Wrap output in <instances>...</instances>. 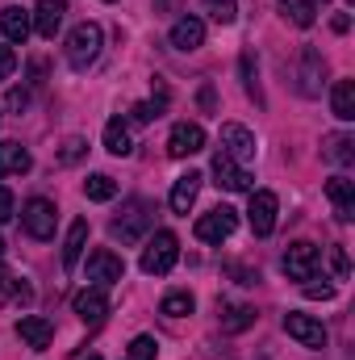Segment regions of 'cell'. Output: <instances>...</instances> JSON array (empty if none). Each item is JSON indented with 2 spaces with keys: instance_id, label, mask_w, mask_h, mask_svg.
<instances>
[{
  "instance_id": "47",
  "label": "cell",
  "mask_w": 355,
  "mask_h": 360,
  "mask_svg": "<svg viewBox=\"0 0 355 360\" xmlns=\"http://www.w3.org/2000/svg\"><path fill=\"white\" fill-rule=\"evenodd\" d=\"M322 4H326V0H322Z\"/></svg>"
},
{
  "instance_id": "36",
  "label": "cell",
  "mask_w": 355,
  "mask_h": 360,
  "mask_svg": "<svg viewBox=\"0 0 355 360\" xmlns=\"http://www.w3.org/2000/svg\"><path fill=\"white\" fill-rule=\"evenodd\" d=\"M330 264H335V276H339V281H347V276H351V260H347V252H343V248H330Z\"/></svg>"
},
{
  "instance_id": "18",
  "label": "cell",
  "mask_w": 355,
  "mask_h": 360,
  "mask_svg": "<svg viewBox=\"0 0 355 360\" xmlns=\"http://www.w3.org/2000/svg\"><path fill=\"white\" fill-rule=\"evenodd\" d=\"M168 42L176 46V51H196L201 42H205V21L201 17H180L176 25H172V34H168Z\"/></svg>"
},
{
  "instance_id": "39",
  "label": "cell",
  "mask_w": 355,
  "mask_h": 360,
  "mask_svg": "<svg viewBox=\"0 0 355 360\" xmlns=\"http://www.w3.org/2000/svg\"><path fill=\"white\" fill-rule=\"evenodd\" d=\"M8 218H13V193L0 184V222H8Z\"/></svg>"
},
{
  "instance_id": "6",
  "label": "cell",
  "mask_w": 355,
  "mask_h": 360,
  "mask_svg": "<svg viewBox=\"0 0 355 360\" xmlns=\"http://www.w3.org/2000/svg\"><path fill=\"white\" fill-rule=\"evenodd\" d=\"M322 80H326V59L314 46H301V55H297V92L301 96H318Z\"/></svg>"
},
{
  "instance_id": "11",
  "label": "cell",
  "mask_w": 355,
  "mask_h": 360,
  "mask_svg": "<svg viewBox=\"0 0 355 360\" xmlns=\"http://www.w3.org/2000/svg\"><path fill=\"white\" fill-rule=\"evenodd\" d=\"M126 276V260L121 256H113L109 248H96L88 256V281H96L100 289H109V285H117Z\"/></svg>"
},
{
  "instance_id": "29",
  "label": "cell",
  "mask_w": 355,
  "mask_h": 360,
  "mask_svg": "<svg viewBox=\"0 0 355 360\" xmlns=\"http://www.w3.org/2000/svg\"><path fill=\"white\" fill-rule=\"evenodd\" d=\"M192 293L188 289H176V293H168L163 302H159V314H168V319H184V314H192Z\"/></svg>"
},
{
  "instance_id": "35",
  "label": "cell",
  "mask_w": 355,
  "mask_h": 360,
  "mask_svg": "<svg viewBox=\"0 0 355 360\" xmlns=\"http://www.w3.org/2000/svg\"><path fill=\"white\" fill-rule=\"evenodd\" d=\"M305 297H314V302H330V297H335V285H318V276H309V281H305Z\"/></svg>"
},
{
  "instance_id": "21",
  "label": "cell",
  "mask_w": 355,
  "mask_h": 360,
  "mask_svg": "<svg viewBox=\"0 0 355 360\" xmlns=\"http://www.w3.org/2000/svg\"><path fill=\"white\" fill-rule=\"evenodd\" d=\"M201 172H184V176H176V184H172V214H188L192 210V201H196V193H201Z\"/></svg>"
},
{
  "instance_id": "14",
  "label": "cell",
  "mask_w": 355,
  "mask_h": 360,
  "mask_svg": "<svg viewBox=\"0 0 355 360\" xmlns=\"http://www.w3.org/2000/svg\"><path fill=\"white\" fill-rule=\"evenodd\" d=\"M72 310L80 314V323L96 327V323H105V314H109V297H105L100 285H92V289H80V293L72 297Z\"/></svg>"
},
{
  "instance_id": "38",
  "label": "cell",
  "mask_w": 355,
  "mask_h": 360,
  "mask_svg": "<svg viewBox=\"0 0 355 360\" xmlns=\"http://www.w3.org/2000/svg\"><path fill=\"white\" fill-rule=\"evenodd\" d=\"M13 68H17V55H13L8 46H0V80H8V76H13Z\"/></svg>"
},
{
  "instance_id": "5",
  "label": "cell",
  "mask_w": 355,
  "mask_h": 360,
  "mask_svg": "<svg viewBox=\"0 0 355 360\" xmlns=\"http://www.w3.org/2000/svg\"><path fill=\"white\" fill-rule=\"evenodd\" d=\"M234 226H239V214L230 205H213L209 214L196 218V239L201 243H222V239L234 235Z\"/></svg>"
},
{
  "instance_id": "28",
  "label": "cell",
  "mask_w": 355,
  "mask_h": 360,
  "mask_svg": "<svg viewBox=\"0 0 355 360\" xmlns=\"http://www.w3.org/2000/svg\"><path fill=\"white\" fill-rule=\"evenodd\" d=\"M84 197H88V201H113V197H117V180L105 176V172H92V176L84 180Z\"/></svg>"
},
{
  "instance_id": "37",
  "label": "cell",
  "mask_w": 355,
  "mask_h": 360,
  "mask_svg": "<svg viewBox=\"0 0 355 360\" xmlns=\"http://www.w3.org/2000/svg\"><path fill=\"white\" fill-rule=\"evenodd\" d=\"M4 105H8L13 113H21V109L29 105V92H25V89H13V92H8V96H4Z\"/></svg>"
},
{
  "instance_id": "12",
  "label": "cell",
  "mask_w": 355,
  "mask_h": 360,
  "mask_svg": "<svg viewBox=\"0 0 355 360\" xmlns=\"http://www.w3.org/2000/svg\"><path fill=\"white\" fill-rule=\"evenodd\" d=\"M284 331L301 344V348H326V327L318 323V319H309V314H284Z\"/></svg>"
},
{
  "instance_id": "2",
  "label": "cell",
  "mask_w": 355,
  "mask_h": 360,
  "mask_svg": "<svg viewBox=\"0 0 355 360\" xmlns=\"http://www.w3.org/2000/svg\"><path fill=\"white\" fill-rule=\"evenodd\" d=\"M100 42H105L100 25H96V21H80V25L67 34V63H72L76 72H88L92 63H96V55H100Z\"/></svg>"
},
{
  "instance_id": "41",
  "label": "cell",
  "mask_w": 355,
  "mask_h": 360,
  "mask_svg": "<svg viewBox=\"0 0 355 360\" xmlns=\"http://www.w3.org/2000/svg\"><path fill=\"white\" fill-rule=\"evenodd\" d=\"M201 109H205V113H213V89H209V84L201 89Z\"/></svg>"
},
{
  "instance_id": "25",
  "label": "cell",
  "mask_w": 355,
  "mask_h": 360,
  "mask_svg": "<svg viewBox=\"0 0 355 360\" xmlns=\"http://www.w3.org/2000/svg\"><path fill=\"white\" fill-rule=\"evenodd\" d=\"M330 109H335V117H339V122H351V117H355V80H335Z\"/></svg>"
},
{
  "instance_id": "10",
  "label": "cell",
  "mask_w": 355,
  "mask_h": 360,
  "mask_svg": "<svg viewBox=\"0 0 355 360\" xmlns=\"http://www.w3.org/2000/svg\"><path fill=\"white\" fill-rule=\"evenodd\" d=\"M222 151L234 160V164H247V160H255V134L247 130V126H239V122H226L222 126Z\"/></svg>"
},
{
  "instance_id": "13",
  "label": "cell",
  "mask_w": 355,
  "mask_h": 360,
  "mask_svg": "<svg viewBox=\"0 0 355 360\" xmlns=\"http://www.w3.org/2000/svg\"><path fill=\"white\" fill-rule=\"evenodd\" d=\"M196 151H205V130H201L196 122H180V126H172L168 155H172V160H188V155H196Z\"/></svg>"
},
{
  "instance_id": "19",
  "label": "cell",
  "mask_w": 355,
  "mask_h": 360,
  "mask_svg": "<svg viewBox=\"0 0 355 360\" xmlns=\"http://www.w3.org/2000/svg\"><path fill=\"white\" fill-rule=\"evenodd\" d=\"M63 13H67V0H38V8H34V30H38L42 38H55L59 25H63Z\"/></svg>"
},
{
  "instance_id": "24",
  "label": "cell",
  "mask_w": 355,
  "mask_h": 360,
  "mask_svg": "<svg viewBox=\"0 0 355 360\" xmlns=\"http://www.w3.org/2000/svg\"><path fill=\"white\" fill-rule=\"evenodd\" d=\"M322 155H326L330 164L347 168V164H355V139H351V134H326V143H322Z\"/></svg>"
},
{
  "instance_id": "22",
  "label": "cell",
  "mask_w": 355,
  "mask_h": 360,
  "mask_svg": "<svg viewBox=\"0 0 355 360\" xmlns=\"http://www.w3.org/2000/svg\"><path fill=\"white\" fill-rule=\"evenodd\" d=\"M217 319H222V331L239 335V331H247V327L255 323V310H251V306H239V302H222V306H217Z\"/></svg>"
},
{
  "instance_id": "46",
  "label": "cell",
  "mask_w": 355,
  "mask_h": 360,
  "mask_svg": "<svg viewBox=\"0 0 355 360\" xmlns=\"http://www.w3.org/2000/svg\"><path fill=\"white\" fill-rule=\"evenodd\" d=\"M347 4H351V0H347Z\"/></svg>"
},
{
  "instance_id": "44",
  "label": "cell",
  "mask_w": 355,
  "mask_h": 360,
  "mask_svg": "<svg viewBox=\"0 0 355 360\" xmlns=\"http://www.w3.org/2000/svg\"><path fill=\"white\" fill-rule=\"evenodd\" d=\"M88 360H100V356H88Z\"/></svg>"
},
{
  "instance_id": "3",
  "label": "cell",
  "mask_w": 355,
  "mask_h": 360,
  "mask_svg": "<svg viewBox=\"0 0 355 360\" xmlns=\"http://www.w3.org/2000/svg\"><path fill=\"white\" fill-rule=\"evenodd\" d=\"M180 260V239L172 231H155V239H147V248H142V272L147 276H163V272H172Z\"/></svg>"
},
{
  "instance_id": "20",
  "label": "cell",
  "mask_w": 355,
  "mask_h": 360,
  "mask_svg": "<svg viewBox=\"0 0 355 360\" xmlns=\"http://www.w3.org/2000/svg\"><path fill=\"white\" fill-rule=\"evenodd\" d=\"M84 243H88V218H76L72 231H67V239H63V269L67 272H76L80 256H84Z\"/></svg>"
},
{
  "instance_id": "42",
  "label": "cell",
  "mask_w": 355,
  "mask_h": 360,
  "mask_svg": "<svg viewBox=\"0 0 355 360\" xmlns=\"http://www.w3.org/2000/svg\"><path fill=\"white\" fill-rule=\"evenodd\" d=\"M330 25H335V34H347V30H351V17H335Z\"/></svg>"
},
{
  "instance_id": "33",
  "label": "cell",
  "mask_w": 355,
  "mask_h": 360,
  "mask_svg": "<svg viewBox=\"0 0 355 360\" xmlns=\"http://www.w3.org/2000/svg\"><path fill=\"white\" fill-rule=\"evenodd\" d=\"M243 84H247V96L264 101V96H260V72H255V59H251V55H243Z\"/></svg>"
},
{
  "instance_id": "30",
  "label": "cell",
  "mask_w": 355,
  "mask_h": 360,
  "mask_svg": "<svg viewBox=\"0 0 355 360\" xmlns=\"http://www.w3.org/2000/svg\"><path fill=\"white\" fill-rule=\"evenodd\" d=\"M163 109H168V89H159V96H155V101H138V105L130 109V117H134L138 126H147V122H155Z\"/></svg>"
},
{
  "instance_id": "1",
  "label": "cell",
  "mask_w": 355,
  "mask_h": 360,
  "mask_svg": "<svg viewBox=\"0 0 355 360\" xmlns=\"http://www.w3.org/2000/svg\"><path fill=\"white\" fill-rule=\"evenodd\" d=\"M151 222H155V205H151L147 197H134V201H126V205H121V214L113 218L109 235H113V239H121V243H138V239L151 231Z\"/></svg>"
},
{
  "instance_id": "17",
  "label": "cell",
  "mask_w": 355,
  "mask_h": 360,
  "mask_svg": "<svg viewBox=\"0 0 355 360\" xmlns=\"http://www.w3.org/2000/svg\"><path fill=\"white\" fill-rule=\"evenodd\" d=\"M326 197L335 201L339 222H351L355 218V180L351 176H330L326 180Z\"/></svg>"
},
{
  "instance_id": "7",
  "label": "cell",
  "mask_w": 355,
  "mask_h": 360,
  "mask_svg": "<svg viewBox=\"0 0 355 360\" xmlns=\"http://www.w3.org/2000/svg\"><path fill=\"white\" fill-rule=\"evenodd\" d=\"M209 172H213V184H217V188H226V193H255V188H251V172H247L243 164H234L226 151H217V155H213Z\"/></svg>"
},
{
  "instance_id": "9",
  "label": "cell",
  "mask_w": 355,
  "mask_h": 360,
  "mask_svg": "<svg viewBox=\"0 0 355 360\" xmlns=\"http://www.w3.org/2000/svg\"><path fill=\"white\" fill-rule=\"evenodd\" d=\"M276 210H280V201H276V193L272 188H260V193H251V205H247V222H251V231L264 239L276 231Z\"/></svg>"
},
{
  "instance_id": "32",
  "label": "cell",
  "mask_w": 355,
  "mask_h": 360,
  "mask_svg": "<svg viewBox=\"0 0 355 360\" xmlns=\"http://www.w3.org/2000/svg\"><path fill=\"white\" fill-rule=\"evenodd\" d=\"M126 356H130V360H155V356H159V344H155V335H134Z\"/></svg>"
},
{
  "instance_id": "43",
  "label": "cell",
  "mask_w": 355,
  "mask_h": 360,
  "mask_svg": "<svg viewBox=\"0 0 355 360\" xmlns=\"http://www.w3.org/2000/svg\"><path fill=\"white\" fill-rule=\"evenodd\" d=\"M0 256H4V239H0Z\"/></svg>"
},
{
  "instance_id": "4",
  "label": "cell",
  "mask_w": 355,
  "mask_h": 360,
  "mask_svg": "<svg viewBox=\"0 0 355 360\" xmlns=\"http://www.w3.org/2000/svg\"><path fill=\"white\" fill-rule=\"evenodd\" d=\"M55 222H59L55 201H46V197H29V201H25V210H21V226H25L29 239H51V235H55Z\"/></svg>"
},
{
  "instance_id": "26",
  "label": "cell",
  "mask_w": 355,
  "mask_h": 360,
  "mask_svg": "<svg viewBox=\"0 0 355 360\" xmlns=\"http://www.w3.org/2000/svg\"><path fill=\"white\" fill-rule=\"evenodd\" d=\"M105 151H109V155H130V151H134V143H130V126H126L121 117H113V122L105 126Z\"/></svg>"
},
{
  "instance_id": "40",
  "label": "cell",
  "mask_w": 355,
  "mask_h": 360,
  "mask_svg": "<svg viewBox=\"0 0 355 360\" xmlns=\"http://www.w3.org/2000/svg\"><path fill=\"white\" fill-rule=\"evenodd\" d=\"M234 276H239V285H255V281H260V272H251V269H239V264H234Z\"/></svg>"
},
{
  "instance_id": "23",
  "label": "cell",
  "mask_w": 355,
  "mask_h": 360,
  "mask_svg": "<svg viewBox=\"0 0 355 360\" xmlns=\"http://www.w3.org/2000/svg\"><path fill=\"white\" fill-rule=\"evenodd\" d=\"M29 168H34V160L21 143H0V176H21Z\"/></svg>"
},
{
  "instance_id": "31",
  "label": "cell",
  "mask_w": 355,
  "mask_h": 360,
  "mask_svg": "<svg viewBox=\"0 0 355 360\" xmlns=\"http://www.w3.org/2000/svg\"><path fill=\"white\" fill-rule=\"evenodd\" d=\"M205 13L217 21V25H230L239 17V0H205Z\"/></svg>"
},
{
  "instance_id": "45",
  "label": "cell",
  "mask_w": 355,
  "mask_h": 360,
  "mask_svg": "<svg viewBox=\"0 0 355 360\" xmlns=\"http://www.w3.org/2000/svg\"><path fill=\"white\" fill-rule=\"evenodd\" d=\"M105 4H113V0H105Z\"/></svg>"
},
{
  "instance_id": "16",
  "label": "cell",
  "mask_w": 355,
  "mask_h": 360,
  "mask_svg": "<svg viewBox=\"0 0 355 360\" xmlns=\"http://www.w3.org/2000/svg\"><path fill=\"white\" fill-rule=\"evenodd\" d=\"M17 335H21L34 352H42V348H51L55 327H51V319H42V314H21V319H17Z\"/></svg>"
},
{
  "instance_id": "15",
  "label": "cell",
  "mask_w": 355,
  "mask_h": 360,
  "mask_svg": "<svg viewBox=\"0 0 355 360\" xmlns=\"http://www.w3.org/2000/svg\"><path fill=\"white\" fill-rule=\"evenodd\" d=\"M29 30H34V13H25L21 4H8V8L0 13V34H4L13 46H25Z\"/></svg>"
},
{
  "instance_id": "8",
  "label": "cell",
  "mask_w": 355,
  "mask_h": 360,
  "mask_svg": "<svg viewBox=\"0 0 355 360\" xmlns=\"http://www.w3.org/2000/svg\"><path fill=\"white\" fill-rule=\"evenodd\" d=\"M322 269V256H318V248L314 243H288V252H284V272L293 276V281H309V276H318Z\"/></svg>"
},
{
  "instance_id": "34",
  "label": "cell",
  "mask_w": 355,
  "mask_h": 360,
  "mask_svg": "<svg viewBox=\"0 0 355 360\" xmlns=\"http://www.w3.org/2000/svg\"><path fill=\"white\" fill-rule=\"evenodd\" d=\"M84 147H88L84 139H67V143H63V151H59V164H76V160L84 155Z\"/></svg>"
},
{
  "instance_id": "27",
  "label": "cell",
  "mask_w": 355,
  "mask_h": 360,
  "mask_svg": "<svg viewBox=\"0 0 355 360\" xmlns=\"http://www.w3.org/2000/svg\"><path fill=\"white\" fill-rule=\"evenodd\" d=\"M280 8H284V17L293 21V25H301V30H309L314 25V17H318V8H314V0H276Z\"/></svg>"
}]
</instances>
